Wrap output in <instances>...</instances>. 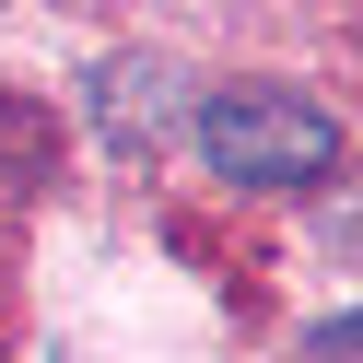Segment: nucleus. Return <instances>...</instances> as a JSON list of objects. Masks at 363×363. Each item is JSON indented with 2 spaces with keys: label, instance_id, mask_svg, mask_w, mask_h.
Masks as SVG:
<instances>
[{
  "label": "nucleus",
  "instance_id": "f257e3e1",
  "mask_svg": "<svg viewBox=\"0 0 363 363\" xmlns=\"http://www.w3.org/2000/svg\"><path fill=\"white\" fill-rule=\"evenodd\" d=\"M199 152H211V176H235V188H316V176L340 164V129L328 106L281 94V82H223V94H199Z\"/></svg>",
  "mask_w": 363,
  "mask_h": 363
},
{
  "label": "nucleus",
  "instance_id": "f03ea898",
  "mask_svg": "<svg viewBox=\"0 0 363 363\" xmlns=\"http://www.w3.org/2000/svg\"><path fill=\"white\" fill-rule=\"evenodd\" d=\"M94 106H106V129H152V106H164V59H106V82H94Z\"/></svg>",
  "mask_w": 363,
  "mask_h": 363
},
{
  "label": "nucleus",
  "instance_id": "7ed1b4c3",
  "mask_svg": "<svg viewBox=\"0 0 363 363\" xmlns=\"http://www.w3.org/2000/svg\"><path fill=\"white\" fill-rule=\"evenodd\" d=\"M305 363H363V316H316V328H305Z\"/></svg>",
  "mask_w": 363,
  "mask_h": 363
}]
</instances>
